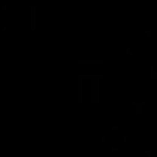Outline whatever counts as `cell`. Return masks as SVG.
Returning <instances> with one entry per match:
<instances>
[{
  "label": "cell",
  "instance_id": "cell-1",
  "mask_svg": "<svg viewBox=\"0 0 157 157\" xmlns=\"http://www.w3.org/2000/svg\"><path fill=\"white\" fill-rule=\"evenodd\" d=\"M91 82V103H100V76H85Z\"/></svg>",
  "mask_w": 157,
  "mask_h": 157
},
{
  "label": "cell",
  "instance_id": "cell-2",
  "mask_svg": "<svg viewBox=\"0 0 157 157\" xmlns=\"http://www.w3.org/2000/svg\"><path fill=\"white\" fill-rule=\"evenodd\" d=\"M30 30H36V6H30Z\"/></svg>",
  "mask_w": 157,
  "mask_h": 157
}]
</instances>
